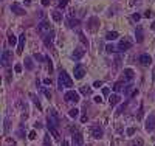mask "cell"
<instances>
[{
	"mask_svg": "<svg viewBox=\"0 0 155 146\" xmlns=\"http://www.w3.org/2000/svg\"><path fill=\"white\" fill-rule=\"evenodd\" d=\"M58 85H59V90H62L64 87H73V79L68 76V73L65 72V70H60L59 72Z\"/></svg>",
	"mask_w": 155,
	"mask_h": 146,
	"instance_id": "obj_1",
	"label": "cell"
},
{
	"mask_svg": "<svg viewBox=\"0 0 155 146\" xmlns=\"http://www.w3.org/2000/svg\"><path fill=\"white\" fill-rule=\"evenodd\" d=\"M48 124H53L54 127H59V124H60L59 115L56 113V110H54V109H50V113H48Z\"/></svg>",
	"mask_w": 155,
	"mask_h": 146,
	"instance_id": "obj_2",
	"label": "cell"
},
{
	"mask_svg": "<svg viewBox=\"0 0 155 146\" xmlns=\"http://www.w3.org/2000/svg\"><path fill=\"white\" fill-rule=\"evenodd\" d=\"M88 132H90V135L93 138H102V127L99 126V124H93V126L88 127Z\"/></svg>",
	"mask_w": 155,
	"mask_h": 146,
	"instance_id": "obj_3",
	"label": "cell"
},
{
	"mask_svg": "<svg viewBox=\"0 0 155 146\" xmlns=\"http://www.w3.org/2000/svg\"><path fill=\"white\" fill-rule=\"evenodd\" d=\"M37 31H39V34H42V36H47L50 31H51V26H50V22H47V20H43V22H41L37 25Z\"/></svg>",
	"mask_w": 155,
	"mask_h": 146,
	"instance_id": "obj_4",
	"label": "cell"
},
{
	"mask_svg": "<svg viewBox=\"0 0 155 146\" xmlns=\"http://www.w3.org/2000/svg\"><path fill=\"white\" fill-rule=\"evenodd\" d=\"M2 66L3 67H9V64H11V61H13V53H11L9 50H3V53H2Z\"/></svg>",
	"mask_w": 155,
	"mask_h": 146,
	"instance_id": "obj_5",
	"label": "cell"
},
{
	"mask_svg": "<svg viewBox=\"0 0 155 146\" xmlns=\"http://www.w3.org/2000/svg\"><path fill=\"white\" fill-rule=\"evenodd\" d=\"M64 98H65L67 103H78V101H79V93L75 92V90H68L67 93L64 95Z\"/></svg>",
	"mask_w": 155,
	"mask_h": 146,
	"instance_id": "obj_6",
	"label": "cell"
},
{
	"mask_svg": "<svg viewBox=\"0 0 155 146\" xmlns=\"http://www.w3.org/2000/svg\"><path fill=\"white\" fill-rule=\"evenodd\" d=\"M116 48H118V51H121V53H123V51H127L129 48H132V41L127 39V37H124V39L119 41V45L116 47Z\"/></svg>",
	"mask_w": 155,
	"mask_h": 146,
	"instance_id": "obj_7",
	"label": "cell"
},
{
	"mask_svg": "<svg viewBox=\"0 0 155 146\" xmlns=\"http://www.w3.org/2000/svg\"><path fill=\"white\" fill-rule=\"evenodd\" d=\"M155 129V113H151L146 120V131L147 132H152Z\"/></svg>",
	"mask_w": 155,
	"mask_h": 146,
	"instance_id": "obj_8",
	"label": "cell"
},
{
	"mask_svg": "<svg viewBox=\"0 0 155 146\" xmlns=\"http://www.w3.org/2000/svg\"><path fill=\"white\" fill-rule=\"evenodd\" d=\"M53 41H54V33H53V31H50L47 36H43V44H45L48 48L53 47Z\"/></svg>",
	"mask_w": 155,
	"mask_h": 146,
	"instance_id": "obj_9",
	"label": "cell"
},
{
	"mask_svg": "<svg viewBox=\"0 0 155 146\" xmlns=\"http://www.w3.org/2000/svg\"><path fill=\"white\" fill-rule=\"evenodd\" d=\"M84 75H85V68L78 64V66L75 67V78L76 79H82V78H84Z\"/></svg>",
	"mask_w": 155,
	"mask_h": 146,
	"instance_id": "obj_10",
	"label": "cell"
},
{
	"mask_svg": "<svg viewBox=\"0 0 155 146\" xmlns=\"http://www.w3.org/2000/svg\"><path fill=\"white\" fill-rule=\"evenodd\" d=\"M82 145H84V138H82V134H81V132L73 134V146H82Z\"/></svg>",
	"mask_w": 155,
	"mask_h": 146,
	"instance_id": "obj_11",
	"label": "cell"
},
{
	"mask_svg": "<svg viewBox=\"0 0 155 146\" xmlns=\"http://www.w3.org/2000/svg\"><path fill=\"white\" fill-rule=\"evenodd\" d=\"M25 33L19 36V44H17V55H22L23 53V47H25Z\"/></svg>",
	"mask_w": 155,
	"mask_h": 146,
	"instance_id": "obj_12",
	"label": "cell"
},
{
	"mask_svg": "<svg viewBox=\"0 0 155 146\" xmlns=\"http://www.w3.org/2000/svg\"><path fill=\"white\" fill-rule=\"evenodd\" d=\"M151 62H152V58L149 55H146V53H143V55L140 56V64L141 66H149Z\"/></svg>",
	"mask_w": 155,
	"mask_h": 146,
	"instance_id": "obj_13",
	"label": "cell"
},
{
	"mask_svg": "<svg viewBox=\"0 0 155 146\" xmlns=\"http://www.w3.org/2000/svg\"><path fill=\"white\" fill-rule=\"evenodd\" d=\"M11 9H13V11H14L16 14H19V16H22V14H25V13H26V11L20 6L19 3H13V5H11Z\"/></svg>",
	"mask_w": 155,
	"mask_h": 146,
	"instance_id": "obj_14",
	"label": "cell"
},
{
	"mask_svg": "<svg viewBox=\"0 0 155 146\" xmlns=\"http://www.w3.org/2000/svg\"><path fill=\"white\" fill-rule=\"evenodd\" d=\"M135 39L138 44H141L143 39H144V36H143V28L141 26H137V31H135Z\"/></svg>",
	"mask_w": 155,
	"mask_h": 146,
	"instance_id": "obj_15",
	"label": "cell"
},
{
	"mask_svg": "<svg viewBox=\"0 0 155 146\" xmlns=\"http://www.w3.org/2000/svg\"><path fill=\"white\" fill-rule=\"evenodd\" d=\"M84 53H85L84 48H76V50L73 51V59H75V61H79V59L84 56Z\"/></svg>",
	"mask_w": 155,
	"mask_h": 146,
	"instance_id": "obj_16",
	"label": "cell"
},
{
	"mask_svg": "<svg viewBox=\"0 0 155 146\" xmlns=\"http://www.w3.org/2000/svg\"><path fill=\"white\" fill-rule=\"evenodd\" d=\"M87 28L92 30V31H95L98 28V19L96 17H92L90 20H88V24H87Z\"/></svg>",
	"mask_w": 155,
	"mask_h": 146,
	"instance_id": "obj_17",
	"label": "cell"
},
{
	"mask_svg": "<svg viewBox=\"0 0 155 146\" xmlns=\"http://www.w3.org/2000/svg\"><path fill=\"white\" fill-rule=\"evenodd\" d=\"M110 106H115V104H118V103L121 101V96L118 93H113V95H110Z\"/></svg>",
	"mask_w": 155,
	"mask_h": 146,
	"instance_id": "obj_18",
	"label": "cell"
},
{
	"mask_svg": "<svg viewBox=\"0 0 155 146\" xmlns=\"http://www.w3.org/2000/svg\"><path fill=\"white\" fill-rule=\"evenodd\" d=\"M47 127H48V131L53 134V137H54V138H59V132H58V127H54L53 124H48V123H47Z\"/></svg>",
	"mask_w": 155,
	"mask_h": 146,
	"instance_id": "obj_19",
	"label": "cell"
},
{
	"mask_svg": "<svg viewBox=\"0 0 155 146\" xmlns=\"http://www.w3.org/2000/svg\"><path fill=\"white\" fill-rule=\"evenodd\" d=\"M118 36H119V34L116 33V31H109V33L106 34V39H107V41H115Z\"/></svg>",
	"mask_w": 155,
	"mask_h": 146,
	"instance_id": "obj_20",
	"label": "cell"
},
{
	"mask_svg": "<svg viewBox=\"0 0 155 146\" xmlns=\"http://www.w3.org/2000/svg\"><path fill=\"white\" fill-rule=\"evenodd\" d=\"M124 78L126 79H134V70H132V68H126L124 70Z\"/></svg>",
	"mask_w": 155,
	"mask_h": 146,
	"instance_id": "obj_21",
	"label": "cell"
},
{
	"mask_svg": "<svg viewBox=\"0 0 155 146\" xmlns=\"http://www.w3.org/2000/svg\"><path fill=\"white\" fill-rule=\"evenodd\" d=\"M51 17H53L54 22H60V20H62V14H60L59 11H53L51 13Z\"/></svg>",
	"mask_w": 155,
	"mask_h": 146,
	"instance_id": "obj_22",
	"label": "cell"
},
{
	"mask_svg": "<svg viewBox=\"0 0 155 146\" xmlns=\"http://www.w3.org/2000/svg\"><path fill=\"white\" fill-rule=\"evenodd\" d=\"M25 67H26V70H33V68H34V64H33L31 58H25Z\"/></svg>",
	"mask_w": 155,
	"mask_h": 146,
	"instance_id": "obj_23",
	"label": "cell"
},
{
	"mask_svg": "<svg viewBox=\"0 0 155 146\" xmlns=\"http://www.w3.org/2000/svg\"><path fill=\"white\" fill-rule=\"evenodd\" d=\"M39 90H41V93H43V95H45L48 100L51 98V92H50V90H47L45 87H43V85H39Z\"/></svg>",
	"mask_w": 155,
	"mask_h": 146,
	"instance_id": "obj_24",
	"label": "cell"
},
{
	"mask_svg": "<svg viewBox=\"0 0 155 146\" xmlns=\"http://www.w3.org/2000/svg\"><path fill=\"white\" fill-rule=\"evenodd\" d=\"M68 26H70V28H76V26H79V20H78V19H70L68 20Z\"/></svg>",
	"mask_w": 155,
	"mask_h": 146,
	"instance_id": "obj_25",
	"label": "cell"
},
{
	"mask_svg": "<svg viewBox=\"0 0 155 146\" xmlns=\"http://www.w3.org/2000/svg\"><path fill=\"white\" fill-rule=\"evenodd\" d=\"M68 115H70L71 118H76L78 115H79V109H76V107H73V109H70Z\"/></svg>",
	"mask_w": 155,
	"mask_h": 146,
	"instance_id": "obj_26",
	"label": "cell"
},
{
	"mask_svg": "<svg viewBox=\"0 0 155 146\" xmlns=\"http://www.w3.org/2000/svg\"><path fill=\"white\" fill-rule=\"evenodd\" d=\"M81 93L82 95H90L92 93V89L90 87H81Z\"/></svg>",
	"mask_w": 155,
	"mask_h": 146,
	"instance_id": "obj_27",
	"label": "cell"
},
{
	"mask_svg": "<svg viewBox=\"0 0 155 146\" xmlns=\"http://www.w3.org/2000/svg\"><path fill=\"white\" fill-rule=\"evenodd\" d=\"M123 85H124L123 83H116V84L113 85V90H115V92H119V90H123Z\"/></svg>",
	"mask_w": 155,
	"mask_h": 146,
	"instance_id": "obj_28",
	"label": "cell"
},
{
	"mask_svg": "<svg viewBox=\"0 0 155 146\" xmlns=\"http://www.w3.org/2000/svg\"><path fill=\"white\" fill-rule=\"evenodd\" d=\"M43 146H53L51 140H50V135H45V138H43Z\"/></svg>",
	"mask_w": 155,
	"mask_h": 146,
	"instance_id": "obj_29",
	"label": "cell"
},
{
	"mask_svg": "<svg viewBox=\"0 0 155 146\" xmlns=\"http://www.w3.org/2000/svg\"><path fill=\"white\" fill-rule=\"evenodd\" d=\"M116 50H118V48L113 47V45H107V47H106V51H107V53H113V51H116Z\"/></svg>",
	"mask_w": 155,
	"mask_h": 146,
	"instance_id": "obj_30",
	"label": "cell"
},
{
	"mask_svg": "<svg viewBox=\"0 0 155 146\" xmlns=\"http://www.w3.org/2000/svg\"><path fill=\"white\" fill-rule=\"evenodd\" d=\"M16 41H17V39H16V36H14V34H9V37H8V42H9V44H11V45H14V44H16Z\"/></svg>",
	"mask_w": 155,
	"mask_h": 146,
	"instance_id": "obj_31",
	"label": "cell"
},
{
	"mask_svg": "<svg viewBox=\"0 0 155 146\" xmlns=\"http://www.w3.org/2000/svg\"><path fill=\"white\" fill-rule=\"evenodd\" d=\"M67 3H68V0H59L58 6L59 8H65V6H67Z\"/></svg>",
	"mask_w": 155,
	"mask_h": 146,
	"instance_id": "obj_32",
	"label": "cell"
},
{
	"mask_svg": "<svg viewBox=\"0 0 155 146\" xmlns=\"http://www.w3.org/2000/svg\"><path fill=\"white\" fill-rule=\"evenodd\" d=\"M31 98H33V101H34V104H36L37 107H39V109H42V106H41V103H39V100L36 98V96H34V95H31Z\"/></svg>",
	"mask_w": 155,
	"mask_h": 146,
	"instance_id": "obj_33",
	"label": "cell"
},
{
	"mask_svg": "<svg viewBox=\"0 0 155 146\" xmlns=\"http://www.w3.org/2000/svg\"><path fill=\"white\" fill-rule=\"evenodd\" d=\"M47 61H48V70H50V73L53 72V62H51V59H50L48 56H47Z\"/></svg>",
	"mask_w": 155,
	"mask_h": 146,
	"instance_id": "obj_34",
	"label": "cell"
},
{
	"mask_svg": "<svg viewBox=\"0 0 155 146\" xmlns=\"http://www.w3.org/2000/svg\"><path fill=\"white\" fill-rule=\"evenodd\" d=\"M28 138H30V140H34V138H36V131H31V132L28 134Z\"/></svg>",
	"mask_w": 155,
	"mask_h": 146,
	"instance_id": "obj_35",
	"label": "cell"
},
{
	"mask_svg": "<svg viewBox=\"0 0 155 146\" xmlns=\"http://www.w3.org/2000/svg\"><path fill=\"white\" fill-rule=\"evenodd\" d=\"M101 85H102V81H95V83H93V87H101Z\"/></svg>",
	"mask_w": 155,
	"mask_h": 146,
	"instance_id": "obj_36",
	"label": "cell"
},
{
	"mask_svg": "<svg viewBox=\"0 0 155 146\" xmlns=\"http://www.w3.org/2000/svg\"><path fill=\"white\" fill-rule=\"evenodd\" d=\"M34 58L37 59V61H39V62H42V61H43V59H45V58H43V56H41V55H37V53H36V55H34Z\"/></svg>",
	"mask_w": 155,
	"mask_h": 146,
	"instance_id": "obj_37",
	"label": "cell"
},
{
	"mask_svg": "<svg viewBox=\"0 0 155 146\" xmlns=\"http://www.w3.org/2000/svg\"><path fill=\"white\" fill-rule=\"evenodd\" d=\"M14 70H16V73H20L22 72V66H19V64H17V66H14Z\"/></svg>",
	"mask_w": 155,
	"mask_h": 146,
	"instance_id": "obj_38",
	"label": "cell"
},
{
	"mask_svg": "<svg viewBox=\"0 0 155 146\" xmlns=\"http://www.w3.org/2000/svg\"><path fill=\"white\" fill-rule=\"evenodd\" d=\"M132 134H135V127H129V129H127V135H132Z\"/></svg>",
	"mask_w": 155,
	"mask_h": 146,
	"instance_id": "obj_39",
	"label": "cell"
},
{
	"mask_svg": "<svg viewBox=\"0 0 155 146\" xmlns=\"http://www.w3.org/2000/svg\"><path fill=\"white\" fill-rule=\"evenodd\" d=\"M140 17H141V16L138 14V13H137V14H134V16H132V19H134V20H137V22H138V20H140Z\"/></svg>",
	"mask_w": 155,
	"mask_h": 146,
	"instance_id": "obj_40",
	"label": "cell"
},
{
	"mask_svg": "<svg viewBox=\"0 0 155 146\" xmlns=\"http://www.w3.org/2000/svg\"><path fill=\"white\" fill-rule=\"evenodd\" d=\"M134 146H143V140H141V138H138V142H135Z\"/></svg>",
	"mask_w": 155,
	"mask_h": 146,
	"instance_id": "obj_41",
	"label": "cell"
},
{
	"mask_svg": "<svg viewBox=\"0 0 155 146\" xmlns=\"http://www.w3.org/2000/svg\"><path fill=\"white\" fill-rule=\"evenodd\" d=\"M95 103H99V104H101V103H102V98H101V96H95Z\"/></svg>",
	"mask_w": 155,
	"mask_h": 146,
	"instance_id": "obj_42",
	"label": "cell"
},
{
	"mask_svg": "<svg viewBox=\"0 0 155 146\" xmlns=\"http://www.w3.org/2000/svg\"><path fill=\"white\" fill-rule=\"evenodd\" d=\"M144 16H146V17H152V11H149V9H147V11L144 13Z\"/></svg>",
	"mask_w": 155,
	"mask_h": 146,
	"instance_id": "obj_43",
	"label": "cell"
},
{
	"mask_svg": "<svg viewBox=\"0 0 155 146\" xmlns=\"http://www.w3.org/2000/svg\"><path fill=\"white\" fill-rule=\"evenodd\" d=\"M42 5H43V6H48V5H50V0H42Z\"/></svg>",
	"mask_w": 155,
	"mask_h": 146,
	"instance_id": "obj_44",
	"label": "cell"
},
{
	"mask_svg": "<svg viewBox=\"0 0 155 146\" xmlns=\"http://www.w3.org/2000/svg\"><path fill=\"white\" fill-rule=\"evenodd\" d=\"M43 83H45V84H51V79H50V78H45V79H43Z\"/></svg>",
	"mask_w": 155,
	"mask_h": 146,
	"instance_id": "obj_45",
	"label": "cell"
},
{
	"mask_svg": "<svg viewBox=\"0 0 155 146\" xmlns=\"http://www.w3.org/2000/svg\"><path fill=\"white\" fill-rule=\"evenodd\" d=\"M81 121L85 123V121H87V115H82V117H81Z\"/></svg>",
	"mask_w": 155,
	"mask_h": 146,
	"instance_id": "obj_46",
	"label": "cell"
},
{
	"mask_svg": "<svg viewBox=\"0 0 155 146\" xmlns=\"http://www.w3.org/2000/svg\"><path fill=\"white\" fill-rule=\"evenodd\" d=\"M102 95H109V89H102Z\"/></svg>",
	"mask_w": 155,
	"mask_h": 146,
	"instance_id": "obj_47",
	"label": "cell"
},
{
	"mask_svg": "<svg viewBox=\"0 0 155 146\" xmlns=\"http://www.w3.org/2000/svg\"><path fill=\"white\" fill-rule=\"evenodd\" d=\"M152 78H154V81H155V68L152 70Z\"/></svg>",
	"mask_w": 155,
	"mask_h": 146,
	"instance_id": "obj_48",
	"label": "cell"
},
{
	"mask_svg": "<svg viewBox=\"0 0 155 146\" xmlns=\"http://www.w3.org/2000/svg\"><path fill=\"white\" fill-rule=\"evenodd\" d=\"M62 146H68V142H65V140H64V142H62Z\"/></svg>",
	"mask_w": 155,
	"mask_h": 146,
	"instance_id": "obj_49",
	"label": "cell"
},
{
	"mask_svg": "<svg viewBox=\"0 0 155 146\" xmlns=\"http://www.w3.org/2000/svg\"><path fill=\"white\" fill-rule=\"evenodd\" d=\"M151 28H152V30H154V31H155V22H154V24H152V25H151Z\"/></svg>",
	"mask_w": 155,
	"mask_h": 146,
	"instance_id": "obj_50",
	"label": "cell"
},
{
	"mask_svg": "<svg viewBox=\"0 0 155 146\" xmlns=\"http://www.w3.org/2000/svg\"><path fill=\"white\" fill-rule=\"evenodd\" d=\"M13 146H14V145H13Z\"/></svg>",
	"mask_w": 155,
	"mask_h": 146,
	"instance_id": "obj_51",
	"label": "cell"
}]
</instances>
